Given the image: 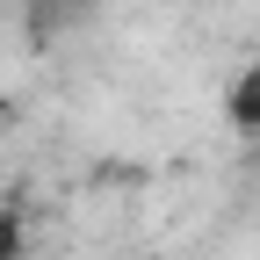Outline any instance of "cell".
Segmentation results:
<instances>
[{"instance_id": "3", "label": "cell", "mask_w": 260, "mask_h": 260, "mask_svg": "<svg viewBox=\"0 0 260 260\" xmlns=\"http://www.w3.org/2000/svg\"><path fill=\"white\" fill-rule=\"evenodd\" d=\"M37 8H80V0H37Z\"/></svg>"}, {"instance_id": "2", "label": "cell", "mask_w": 260, "mask_h": 260, "mask_svg": "<svg viewBox=\"0 0 260 260\" xmlns=\"http://www.w3.org/2000/svg\"><path fill=\"white\" fill-rule=\"evenodd\" d=\"M22 246H29V217L15 195H0V260H22Z\"/></svg>"}, {"instance_id": "1", "label": "cell", "mask_w": 260, "mask_h": 260, "mask_svg": "<svg viewBox=\"0 0 260 260\" xmlns=\"http://www.w3.org/2000/svg\"><path fill=\"white\" fill-rule=\"evenodd\" d=\"M224 123H232L239 138H260V65H246V73L224 87Z\"/></svg>"}]
</instances>
